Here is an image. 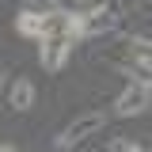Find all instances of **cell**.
<instances>
[{"label": "cell", "mask_w": 152, "mask_h": 152, "mask_svg": "<svg viewBox=\"0 0 152 152\" xmlns=\"http://www.w3.org/2000/svg\"><path fill=\"white\" fill-rule=\"evenodd\" d=\"M72 38L65 34V31H61V27H57V15L50 19V34L42 38V69H46V72H61V69H65V61H69V53H72Z\"/></svg>", "instance_id": "cell-1"}, {"label": "cell", "mask_w": 152, "mask_h": 152, "mask_svg": "<svg viewBox=\"0 0 152 152\" xmlns=\"http://www.w3.org/2000/svg\"><path fill=\"white\" fill-rule=\"evenodd\" d=\"M103 122H107V118H103L99 110H88V114H80V118L72 122V126H69V129H65L61 137H57V148H76L80 141H88L91 133H99V129H103Z\"/></svg>", "instance_id": "cell-2"}, {"label": "cell", "mask_w": 152, "mask_h": 152, "mask_svg": "<svg viewBox=\"0 0 152 152\" xmlns=\"http://www.w3.org/2000/svg\"><path fill=\"white\" fill-rule=\"evenodd\" d=\"M152 103V88H145V84H129L126 91L118 95V103H114V110L122 114V118H133V114H145Z\"/></svg>", "instance_id": "cell-3"}, {"label": "cell", "mask_w": 152, "mask_h": 152, "mask_svg": "<svg viewBox=\"0 0 152 152\" xmlns=\"http://www.w3.org/2000/svg\"><path fill=\"white\" fill-rule=\"evenodd\" d=\"M50 19L53 15H34V12H23V15L15 19V31L23 38H46L50 34Z\"/></svg>", "instance_id": "cell-4"}, {"label": "cell", "mask_w": 152, "mask_h": 152, "mask_svg": "<svg viewBox=\"0 0 152 152\" xmlns=\"http://www.w3.org/2000/svg\"><path fill=\"white\" fill-rule=\"evenodd\" d=\"M8 103H12L15 110H31V107H34V84H31V80H15V84L8 88Z\"/></svg>", "instance_id": "cell-5"}, {"label": "cell", "mask_w": 152, "mask_h": 152, "mask_svg": "<svg viewBox=\"0 0 152 152\" xmlns=\"http://www.w3.org/2000/svg\"><path fill=\"white\" fill-rule=\"evenodd\" d=\"M126 72L133 76V84H145V88H152V57L133 53L129 61H126Z\"/></svg>", "instance_id": "cell-6"}, {"label": "cell", "mask_w": 152, "mask_h": 152, "mask_svg": "<svg viewBox=\"0 0 152 152\" xmlns=\"http://www.w3.org/2000/svg\"><path fill=\"white\" fill-rule=\"evenodd\" d=\"M57 8L65 12V15H95V12H103L107 8V0H57Z\"/></svg>", "instance_id": "cell-7"}, {"label": "cell", "mask_w": 152, "mask_h": 152, "mask_svg": "<svg viewBox=\"0 0 152 152\" xmlns=\"http://www.w3.org/2000/svg\"><path fill=\"white\" fill-rule=\"evenodd\" d=\"M114 27H118V19L103 15V12H95V15L84 19V31H88V34H103V31H114Z\"/></svg>", "instance_id": "cell-8"}, {"label": "cell", "mask_w": 152, "mask_h": 152, "mask_svg": "<svg viewBox=\"0 0 152 152\" xmlns=\"http://www.w3.org/2000/svg\"><path fill=\"white\" fill-rule=\"evenodd\" d=\"M23 12H34V15H57V0H23Z\"/></svg>", "instance_id": "cell-9"}, {"label": "cell", "mask_w": 152, "mask_h": 152, "mask_svg": "<svg viewBox=\"0 0 152 152\" xmlns=\"http://www.w3.org/2000/svg\"><path fill=\"white\" fill-rule=\"evenodd\" d=\"M110 152H145L137 141H129V137H114L110 141Z\"/></svg>", "instance_id": "cell-10"}, {"label": "cell", "mask_w": 152, "mask_h": 152, "mask_svg": "<svg viewBox=\"0 0 152 152\" xmlns=\"http://www.w3.org/2000/svg\"><path fill=\"white\" fill-rule=\"evenodd\" d=\"M0 152H15V145H4V141H0Z\"/></svg>", "instance_id": "cell-11"}]
</instances>
